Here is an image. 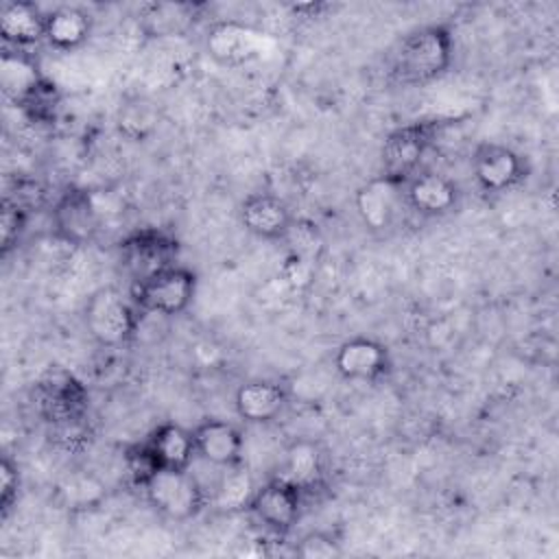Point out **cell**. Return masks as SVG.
Returning <instances> with one entry per match:
<instances>
[{"instance_id":"cell-28","label":"cell","mask_w":559,"mask_h":559,"mask_svg":"<svg viewBox=\"0 0 559 559\" xmlns=\"http://www.w3.org/2000/svg\"><path fill=\"white\" fill-rule=\"evenodd\" d=\"M124 467H127L129 480H131V485H133L135 489H142V485H144L157 469H162L144 441L133 443V445H129V448L124 450Z\"/></svg>"},{"instance_id":"cell-17","label":"cell","mask_w":559,"mask_h":559,"mask_svg":"<svg viewBox=\"0 0 559 559\" xmlns=\"http://www.w3.org/2000/svg\"><path fill=\"white\" fill-rule=\"evenodd\" d=\"M288 406V389L277 380L253 378L238 384L234 411L245 424L264 426L282 417Z\"/></svg>"},{"instance_id":"cell-3","label":"cell","mask_w":559,"mask_h":559,"mask_svg":"<svg viewBox=\"0 0 559 559\" xmlns=\"http://www.w3.org/2000/svg\"><path fill=\"white\" fill-rule=\"evenodd\" d=\"M140 491L170 522L194 520L210 507V491L190 469H157Z\"/></svg>"},{"instance_id":"cell-29","label":"cell","mask_w":559,"mask_h":559,"mask_svg":"<svg viewBox=\"0 0 559 559\" xmlns=\"http://www.w3.org/2000/svg\"><path fill=\"white\" fill-rule=\"evenodd\" d=\"M20 493V469L17 463L4 454L0 461V518L4 520L17 502Z\"/></svg>"},{"instance_id":"cell-4","label":"cell","mask_w":559,"mask_h":559,"mask_svg":"<svg viewBox=\"0 0 559 559\" xmlns=\"http://www.w3.org/2000/svg\"><path fill=\"white\" fill-rule=\"evenodd\" d=\"M199 288V275L183 264H173L138 284H131L129 297L142 314L179 317L183 314Z\"/></svg>"},{"instance_id":"cell-25","label":"cell","mask_w":559,"mask_h":559,"mask_svg":"<svg viewBox=\"0 0 559 559\" xmlns=\"http://www.w3.org/2000/svg\"><path fill=\"white\" fill-rule=\"evenodd\" d=\"M157 109L146 98H133L120 107L118 127L131 140H144L157 127Z\"/></svg>"},{"instance_id":"cell-10","label":"cell","mask_w":559,"mask_h":559,"mask_svg":"<svg viewBox=\"0 0 559 559\" xmlns=\"http://www.w3.org/2000/svg\"><path fill=\"white\" fill-rule=\"evenodd\" d=\"M404 205L421 218H443L452 214L461 203V188L448 175L419 168L402 183Z\"/></svg>"},{"instance_id":"cell-13","label":"cell","mask_w":559,"mask_h":559,"mask_svg":"<svg viewBox=\"0 0 559 559\" xmlns=\"http://www.w3.org/2000/svg\"><path fill=\"white\" fill-rule=\"evenodd\" d=\"M402 183L404 179L380 173L356 190L354 205L369 231H386L395 225L402 207H406Z\"/></svg>"},{"instance_id":"cell-18","label":"cell","mask_w":559,"mask_h":559,"mask_svg":"<svg viewBox=\"0 0 559 559\" xmlns=\"http://www.w3.org/2000/svg\"><path fill=\"white\" fill-rule=\"evenodd\" d=\"M0 35L7 48L20 50L46 41V11L28 0L4 2L0 9Z\"/></svg>"},{"instance_id":"cell-27","label":"cell","mask_w":559,"mask_h":559,"mask_svg":"<svg viewBox=\"0 0 559 559\" xmlns=\"http://www.w3.org/2000/svg\"><path fill=\"white\" fill-rule=\"evenodd\" d=\"M28 221V210L24 203L17 199L4 197L2 201V212H0V251L2 258L11 253V249L20 242Z\"/></svg>"},{"instance_id":"cell-12","label":"cell","mask_w":559,"mask_h":559,"mask_svg":"<svg viewBox=\"0 0 559 559\" xmlns=\"http://www.w3.org/2000/svg\"><path fill=\"white\" fill-rule=\"evenodd\" d=\"M389 347L371 336H352L334 352V371L349 382H380L391 373Z\"/></svg>"},{"instance_id":"cell-6","label":"cell","mask_w":559,"mask_h":559,"mask_svg":"<svg viewBox=\"0 0 559 559\" xmlns=\"http://www.w3.org/2000/svg\"><path fill=\"white\" fill-rule=\"evenodd\" d=\"M306 493L282 476H271L255 487L247 511L273 537H286L304 515Z\"/></svg>"},{"instance_id":"cell-23","label":"cell","mask_w":559,"mask_h":559,"mask_svg":"<svg viewBox=\"0 0 559 559\" xmlns=\"http://www.w3.org/2000/svg\"><path fill=\"white\" fill-rule=\"evenodd\" d=\"M201 9L199 2H148L142 7L140 24L148 37H175L194 26Z\"/></svg>"},{"instance_id":"cell-14","label":"cell","mask_w":559,"mask_h":559,"mask_svg":"<svg viewBox=\"0 0 559 559\" xmlns=\"http://www.w3.org/2000/svg\"><path fill=\"white\" fill-rule=\"evenodd\" d=\"M238 218L245 231L266 242L288 238L295 221L290 205L273 192H251L238 205Z\"/></svg>"},{"instance_id":"cell-24","label":"cell","mask_w":559,"mask_h":559,"mask_svg":"<svg viewBox=\"0 0 559 559\" xmlns=\"http://www.w3.org/2000/svg\"><path fill=\"white\" fill-rule=\"evenodd\" d=\"M255 480L245 463L221 469L216 485L210 489V507L223 513L247 511V504L255 491Z\"/></svg>"},{"instance_id":"cell-15","label":"cell","mask_w":559,"mask_h":559,"mask_svg":"<svg viewBox=\"0 0 559 559\" xmlns=\"http://www.w3.org/2000/svg\"><path fill=\"white\" fill-rule=\"evenodd\" d=\"M192 439L197 459L216 469L245 463V435L234 421L207 417L192 428Z\"/></svg>"},{"instance_id":"cell-9","label":"cell","mask_w":559,"mask_h":559,"mask_svg":"<svg viewBox=\"0 0 559 559\" xmlns=\"http://www.w3.org/2000/svg\"><path fill=\"white\" fill-rule=\"evenodd\" d=\"M472 175L485 194H504L518 188L526 175V159L511 146L500 142H478L472 151Z\"/></svg>"},{"instance_id":"cell-2","label":"cell","mask_w":559,"mask_h":559,"mask_svg":"<svg viewBox=\"0 0 559 559\" xmlns=\"http://www.w3.org/2000/svg\"><path fill=\"white\" fill-rule=\"evenodd\" d=\"M142 312L131 297L114 286L94 290L83 306V323L92 341L100 347H122L133 341Z\"/></svg>"},{"instance_id":"cell-11","label":"cell","mask_w":559,"mask_h":559,"mask_svg":"<svg viewBox=\"0 0 559 559\" xmlns=\"http://www.w3.org/2000/svg\"><path fill=\"white\" fill-rule=\"evenodd\" d=\"M55 236L72 247L90 245L100 229V210L90 190L68 188L52 205Z\"/></svg>"},{"instance_id":"cell-16","label":"cell","mask_w":559,"mask_h":559,"mask_svg":"<svg viewBox=\"0 0 559 559\" xmlns=\"http://www.w3.org/2000/svg\"><path fill=\"white\" fill-rule=\"evenodd\" d=\"M205 50L221 66H245L260 57L262 35L249 24L236 20L214 22L205 35Z\"/></svg>"},{"instance_id":"cell-1","label":"cell","mask_w":559,"mask_h":559,"mask_svg":"<svg viewBox=\"0 0 559 559\" xmlns=\"http://www.w3.org/2000/svg\"><path fill=\"white\" fill-rule=\"evenodd\" d=\"M454 59V37L445 24H424L402 35L389 57V76L415 87L441 79Z\"/></svg>"},{"instance_id":"cell-22","label":"cell","mask_w":559,"mask_h":559,"mask_svg":"<svg viewBox=\"0 0 559 559\" xmlns=\"http://www.w3.org/2000/svg\"><path fill=\"white\" fill-rule=\"evenodd\" d=\"M275 476L297 485L306 496L323 480V452L310 439H297L284 450V459Z\"/></svg>"},{"instance_id":"cell-5","label":"cell","mask_w":559,"mask_h":559,"mask_svg":"<svg viewBox=\"0 0 559 559\" xmlns=\"http://www.w3.org/2000/svg\"><path fill=\"white\" fill-rule=\"evenodd\" d=\"M450 124L452 118H428L393 129L382 142V173L406 179L415 170L424 168L421 159Z\"/></svg>"},{"instance_id":"cell-20","label":"cell","mask_w":559,"mask_h":559,"mask_svg":"<svg viewBox=\"0 0 559 559\" xmlns=\"http://www.w3.org/2000/svg\"><path fill=\"white\" fill-rule=\"evenodd\" d=\"M94 20L83 7L61 4L46 11V44L59 52H72L92 37Z\"/></svg>"},{"instance_id":"cell-7","label":"cell","mask_w":559,"mask_h":559,"mask_svg":"<svg viewBox=\"0 0 559 559\" xmlns=\"http://www.w3.org/2000/svg\"><path fill=\"white\" fill-rule=\"evenodd\" d=\"M179 240L157 227H142L118 242V262L131 284L179 264Z\"/></svg>"},{"instance_id":"cell-8","label":"cell","mask_w":559,"mask_h":559,"mask_svg":"<svg viewBox=\"0 0 559 559\" xmlns=\"http://www.w3.org/2000/svg\"><path fill=\"white\" fill-rule=\"evenodd\" d=\"M33 395L39 415L57 428L76 426L87 411V391L83 382L66 369H50L44 373L35 382Z\"/></svg>"},{"instance_id":"cell-26","label":"cell","mask_w":559,"mask_h":559,"mask_svg":"<svg viewBox=\"0 0 559 559\" xmlns=\"http://www.w3.org/2000/svg\"><path fill=\"white\" fill-rule=\"evenodd\" d=\"M293 555L301 559H332L343 555V542L334 531H308L293 544Z\"/></svg>"},{"instance_id":"cell-19","label":"cell","mask_w":559,"mask_h":559,"mask_svg":"<svg viewBox=\"0 0 559 559\" xmlns=\"http://www.w3.org/2000/svg\"><path fill=\"white\" fill-rule=\"evenodd\" d=\"M46 81L48 79L41 74L37 61L26 50L4 46L0 61V85L7 98L22 107L46 85Z\"/></svg>"},{"instance_id":"cell-21","label":"cell","mask_w":559,"mask_h":559,"mask_svg":"<svg viewBox=\"0 0 559 559\" xmlns=\"http://www.w3.org/2000/svg\"><path fill=\"white\" fill-rule=\"evenodd\" d=\"M144 443L162 469H190L197 459L192 430L175 421H164L153 428Z\"/></svg>"}]
</instances>
